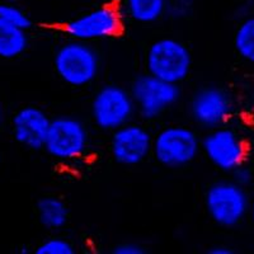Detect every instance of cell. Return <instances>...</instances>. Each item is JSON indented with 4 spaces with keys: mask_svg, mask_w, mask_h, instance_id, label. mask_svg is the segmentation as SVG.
I'll return each instance as SVG.
<instances>
[{
    "mask_svg": "<svg viewBox=\"0 0 254 254\" xmlns=\"http://www.w3.org/2000/svg\"><path fill=\"white\" fill-rule=\"evenodd\" d=\"M52 65L64 84L71 88H84L98 78L101 56L89 42L69 38L55 50Z\"/></svg>",
    "mask_w": 254,
    "mask_h": 254,
    "instance_id": "6da1fadb",
    "label": "cell"
},
{
    "mask_svg": "<svg viewBox=\"0 0 254 254\" xmlns=\"http://www.w3.org/2000/svg\"><path fill=\"white\" fill-rule=\"evenodd\" d=\"M251 194L234 179H221L211 183L205 192L203 205L211 221L224 229L240 225L249 216Z\"/></svg>",
    "mask_w": 254,
    "mask_h": 254,
    "instance_id": "7a4b0ae2",
    "label": "cell"
},
{
    "mask_svg": "<svg viewBox=\"0 0 254 254\" xmlns=\"http://www.w3.org/2000/svg\"><path fill=\"white\" fill-rule=\"evenodd\" d=\"M192 65L193 58L187 45L171 36L154 40L145 52L146 72L179 85L190 78Z\"/></svg>",
    "mask_w": 254,
    "mask_h": 254,
    "instance_id": "3957f363",
    "label": "cell"
},
{
    "mask_svg": "<svg viewBox=\"0 0 254 254\" xmlns=\"http://www.w3.org/2000/svg\"><path fill=\"white\" fill-rule=\"evenodd\" d=\"M90 132L79 117L60 115L51 120L44 151L56 162L74 163L87 155Z\"/></svg>",
    "mask_w": 254,
    "mask_h": 254,
    "instance_id": "277c9868",
    "label": "cell"
},
{
    "mask_svg": "<svg viewBox=\"0 0 254 254\" xmlns=\"http://www.w3.org/2000/svg\"><path fill=\"white\" fill-rule=\"evenodd\" d=\"M201 154V137L186 125H167L153 137L155 162L168 169H181Z\"/></svg>",
    "mask_w": 254,
    "mask_h": 254,
    "instance_id": "5b68a950",
    "label": "cell"
},
{
    "mask_svg": "<svg viewBox=\"0 0 254 254\" xmlns=\"http://www.w3.org/2000/svg\"><path fill=\"white\" fill-rule=\"evenodd\" d=\"M89 113L93 125L108 132L131 122L137 115L130 88L115 83L104 84L95 90L90 99Z\"/></svg>",
    "mask_w": 254,
    "mask_h": 254,
    "instance_id": "8992f818",
    "label": "cell"
},
{
    "mask_svg": "<svg viewBox=\"0 0 254 254\" xmlns=\"http://www.w3.org/2000/svg\"><path fill=\"white\" fill-rule=\"evenodd\" d=\"M249 147L244 136L228 124L207 130L201 137V153L217 171L231 174L246 164Z\"/></svg>",
    "mask_w": 254,
    "mask_h": 254,
    "instance_id": "52a82bcc",
    "label": "cell"
},
{
    "mask_svg": "<svg viewBox=\"0 0 254 254\" xmlns=\"http://www.w3.org/2000/svg\"><path fill=\"white\" fill-rule=\"evenodd\" d=\"M124 18L121 6L102 4L67 20L63 31L72 40L93 44L117 37L124 28Z\"/></svg>",
    "mask_w": 254,
    "mask_h": 254,
    "instance_id": "ba28073f",
    "label": "cell"
},
{
    "mask_svg": "<svg viewBox=\"0 0 254 254\" xmlns=\"http://www.w3.org/2000/svg\"><path fill=\"white\" fill-rule=\"evenodd\" d=\"M130 92L136 113L146 121L160 119L178 103L182 95L179 84L159 79L149 72L133 79Z\"/></svg>",
    "mask_w": 254,
    "mask_h": 254,
    "instance_id": "9c48e42d",
    "label": "cell"
},
{
    "mask_svg": "<svg viewBox=\"0 0 254 254\" xmlns=\"http://www.w3.org/2000/svg\"><path fill=\"white\" fill-rule=\"evenodd\" d=\"M235 110L230 93L219 85H205L194 90L187 103L190 120L203 130L226 125Z\"/></svg>",
    "mask_w": 254,
    "mask_h": 254,
    "instance_id": "30bf717a",
    "label": "cell"
},
{
    "mask_svg": "<svg viewBox=\"0 0 254 254\" xmlns=\"http://www.w3.org/2000/svg\"><path fill=\"white\" fill-rule=\"evenodd\" d=\"M110 154L117 164L136 167L153 155V137L146 127L128 122L111 132Z\"/></svg>",
    "mask_w": 254,
    "mask_h": 254,
    "instance_id": "8fae6325",
    "label": "cell"
},
{
    "mask_svg": "<svg viewBox=\"0 0 254 254\" xmlns=\"http://www.w3.org/2000/svg\"><path fill=\"white\" fill-rule=\"evenodd\" d=\"M51 117L37 106H23L10 120V130L15 142L28 150H44Z\"/></svg>",
    "mask_w": 254,
    "mask_h": 254,
    "instance_id": "7c38bea8",
    "label": "cell"
},
{
    "mask_svg": "<svg viewBox=\"0 0 254 254\" xmlns=\"http://www.w3.org/2000/svg\"><path fill=\"white\" fill-rule=\"evenodd\" d=\"M169 0H122L125 17L139 24H153L167 15Z\"/></svg>",
    "mask_w": 254,
    "mask_h": 254,
    "instance_id": "4fadbf2b",
    "label": "cell"
},
{
    "mask_svg": "<svg viewBox=\"0 0 254 254\" xmlns=\"http://www.w3.org/2000/svg\"><path fill=\"white\" fill-rule=\"evenodd\" d=\"M36 215L38 222L46 230L58 231L69 221V207L64 199L56 196H45L36 203Z\"/></svg>",
    "mask_w": 254,
    "mask_h": 254,
    "instance_id": "5bb4252c",
    "label": "cell"
},
{
    "mask_svg": "<svg viewBox=\"0 0 254 254\" xmlns=\"http://www.w3.org/2000/svg\"><path fill=\"white\" fill-rule=\"evenodd\" d=\"M29 47L28 31L8 23L0 18V59L15 60Z\"/></svg>",
    "mask_w": 254,
    "mask_h": 254,
    "instance_id": "9a60e30c",
    "label": "cell"
},
{
    "mask_svg": "<svg viewBox=\"0 0 254 254\" xmlns=\"http://www.w3.org/2000/svg\"><path fill=\"white\" fill-rule=\"evenodd\" d=\"M234 50L246 63L254 64V14L242 18L234 32Z\"/></svg>",
    "mask_w": 254,
    "mask_h": 254,
    "instance_id": "2e32d148",
    "label": "cell"
},
{
    "mask_svg": "<svg viewBox=\"0 0 254 254\" xmlns=\"http://www.w3.org/2000/svg\"><path fill=\"white\" fill-rule=\"evenodd\" d=\"M0 18L26 31L32 28V19L29 14L15 1H4V0L0 1Z\"/></svg>",
    "mask_w": 254,
    "mask_h": 254,
    "instance_id": "e0dca14e",
    "label": "cell"
},
{
    "mask_svg": "<svg viewBox=\"0 0 254 254\" xmlns=\"http://www.w3.org/2000/svg\"><path fill=\"white\" fill-rule=\"evenodd\" d=\"M76 249L66 238L51 237L42 240L35 248L36 254H75Z\"/></svg>",
    "mask_w": 254,
    "mask_h": 254,
    "instance_id": "ac0fdd59",
    "label": "cell"
},
{
    "mask_svg": "<svg viewBox=\"0 0 254 254\" xmlns=\"http://www.w3.org/2000/svg\"><path fill=\"white\" fill-rule=\"evenodd\" d=\"M193 0H169L167 15L173 19H186L193 12Z\"/></svg>",
    "mask_w": 254,
    "mask_h": 254,
    "instance_id": "d6986e66",
    "label": "cell"
},
{
    "mask_svg": "<svg viewBox=\"0 0 254 254\" xmlns=\"http://www.w3.org/2000/svg\"><path fill=\"white\" fill-rule=\"evenodd\" d=\"M113 254H145L146 249L137 242H122L112 248Z\"/></svg>",
    "mask_w": 254,
    "mask_h": 254,
    "instance_id": "ffe728a7",
    "label": "cell"
},
{
    "mask_svg": "<svg viewBox=\"0 0 254 254\" xmlns=\"http://www.w3.org/2000/svg\"><path fill=\"white\" fill-rule=\"evenodd\" d=\"M231 179H234L235 182L239 183L243 187L248 188L253 182V172L251 168L243 164L242 167H239L231 173Z\"/></svg>",
    "mask_w": 254,
    "mask_h": 254,
    "instance_id": "44dd1931",
    "label": "cell"
},
{
    "mask_svg": "<svg viewBox=\"0 0 254 254\" xmlns=\"http://www.w3.org/2000/svg\"><path fill=\"white\" fill-rule=\"evenodd\" d=\"M207 253L210 254H233L234 251L228 246H224V244H217V246L211 247L207 251Z\"/></svg>",
    "mask_w": 254,
    "mask_h": 254,
    "instance_id": "7402d4cb",
    "label": "cell"
},
{
    "mask_svg": "<svg viewBox=\"0 0 254 254\" xmlns=\"http://www.w3.org/2000/svg\"><path fill=\"white\" fill-rule=\"evenodd\" d=\"M249 217H251L252 222L254 224V197L251 199V207H249Z\"/></svg>",
    "mask_w": 254,
    "mask_h": 254,
    "instance_id": "603a6c76",
    "label": "cell"
},
{
    "mask_svg": "<svg viewBox=\"0 0 254 254\" xmlns=\"http://www.w3.org/2000/svg\"><path fill=\"white\" fill-rule=\"evenodd\" d=\"M1 119H3V112H1V107H0V122H1Z\"/></svg>",
    "mask_w": 254,
    "mask_h": 254,
    "instance_id": "cb8c5ba5",
    "label": "cell"
},
{
    "mask_svg": "<svg viewBox=\"0 0 254 254\" xmlns=\"http://www.w3.org/2000/svg\"><path fill=\"white\" fill-rule=\"evenodd\" d=\"M4 1H15V3H17L18 0H4Z\"/></svg>",
    "mask_w": 254,
    "mask_h": 254,
    "instance_id": "d4e9b609",
    "label": "cell"
},
{
    "mask_svg": "<svg viewBox=\"0 0 254 254\" xmlns=\"http://www.w3.org/2000/svg\"><path fill=\"white\" fill-rule=\"evenodd\" d=\"M0 163H1V155H0Z\"/></svg>",
    "mask_w": 254,
    "mask_h": 254,
    "instance_id": "484cf974",
    "label": "cell"
}]
</instances>
